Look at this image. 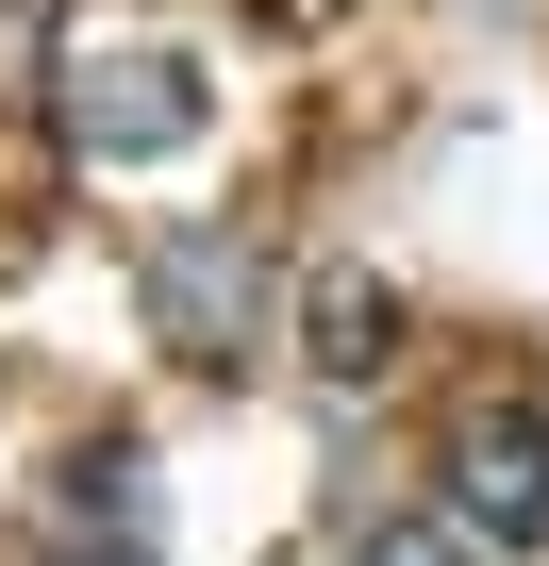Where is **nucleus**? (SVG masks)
<instances>
[{
	"label": "nucleus",
	"mask_w": 549,
	"mask_h": 566,
	"mask_svg": "<svg viewBox=\"0 0 549 566\" xmlns=\"http://www.w3.org/2000/svg\"><path fill=\"white\" fill-rule=\"evenodd\" d=\"M134 301H150V350H183V367H250L266 317H284V266H266L233 217H167L150 266H134Z\"/></svg>",
	"instance_id": "nucleus-1"
},
{
	"label": "nucleus",
	"mask_w": 549,
	"mask_h": 566,
	"mask_svg": "<svg viewBox=\"0 0 549 566\" xmlns=\"http://www.w3.org/2000/svg\"><path fill=\"white\" fill-rule=\"evenodd\" d=\"M200 67L183 51H84L67 67V134L101 150V167H167V150H200Z\"/></svg>",
	"instance_id": "nucleus-2"
},
{
	"label": "nucleus",
	"mask_w": 549,
	"mask_h": 566,
	"mask_svg": "<svg viewBox=\"0 0 549 566\" xmlns=\"http://www.w3.org/2000/svg\"><path fill=\"white\" fill-rule=\"evenodd\" d=\"M300 334H317V384H383V367H400V283L317 266V283H300Z\"/></svg>",
	"instance_id": "nucleus-3"
},
{
	"label": "nucleus",
	"mask_w": 549,
	"mask_h": 566,
	"mask_svg": "<svg viewBox=\"0 0 549 566\" xmlns=\"http://www.w3.org/2000/svg\"><path fill=\"white\" fill-rule=\"evenodd\" d=\"M466 516H483L499 549L549 533V417H483V433H466Z\"/></svg>",
	"instance_id": "nucleus-4"
},
{
	"label": "nucleus",
	"mask_w": 549,
	"mask_h": 566,
	"mask_svg": "<svg viewBox=\"0 0 549 566\" xmlns=\"http://www.w3.org/2000/svg\"><path fill=\"white\" fill-rule=\"evenodd\" d=\"M67 516H84V533H117V549H134V533H150V450H134V433H101V450H84V467H67Z\"/></svg>",
	"instance_id": "nucleus-5"
},
{
	"label": "nucleus",
	"mask_w": 549,
	"mask_h": 566,
	"mask_svg": "<svg viewBox=\"0 0 549 566\" xmlns=\"http://www.w3.org/2000/svg\"><path fill=\"white\" fill-rule=\"evenodd\" d=\"M350 566H466V533H450V516H367Z\"/></svg>",
	"instance_id": "nucleus-6"
},
{
	"label": "nucleus",
	"mask_w": 549,
	"mask_h": 566,
	"mask_svg": "<svg viewBox=\"0 0 549 566\" xmlns=\"http://www.w3.org/2000/svg\"><path fill=\"white\" fill-rule=\"evenodd\" d=\"M51 566H150V549H117V533H67V549H51Z\"/></svg>",
	"instance_id": "nucleus-7"
}]
</instances>
